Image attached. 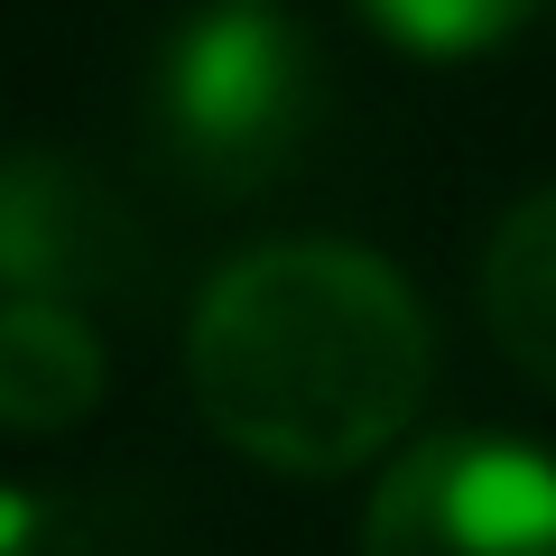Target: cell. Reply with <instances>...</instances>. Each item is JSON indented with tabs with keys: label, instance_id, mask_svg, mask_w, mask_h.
I'll return each instance as SVG.
<instances>
[{
	"label": "cell",
	"instance_id": "1",
	"mask_svg": "<svg viewBox=\"0 0 556 556\" xmlns=\"http://www.w3.org/2000/svg\"><path fill=\"white\" fill-rule=\"evenodd\" d=\"M427 371V306L353 241H269L232 260L186 325V390L204 427L232 455L306 482L390 455Z\"/></svg>",
	"mask_w": 556,
	"mask_h": 556
},
{
	"label": "cell",
	"instance_id": "2",
	"mask_svg": "<svg viewBox=\"0 0 556 556\" xmlns=\"http://www.w3.org/2000/svg\"><path fill=\"white\" fill-rule=\"evenodd\" d=\"M316 38L278 20L269 0H214L167 38L149 112H159L167 159L204 186H260L306 149L316 130Z\"/></svg>",
	"mask_w": 556,
	"mask_h": 556
},
{
	"label": "cell",
	"instance_id": "3",
	"mask_svg": "<svg viewBox=\"0 0 556 556\" xmlns=\"http://www.w3.org/2000/svg\"><path fill=\"white\" fill-rule=\"evenodd\" d=\"M362 556H556V455L492 427L408 445L362 510Z\"/></svg>",
	"mask_w": 556,
	"mask_h": 556
},
{
	"label": "cell",
	"instance_id": "4",
	"mask_svg": "<svg viewBox=\"0 0 556 556\" xmlns=\"http://www.w3.org/2000/svg\"><path fill=\"white\" fill-rule=\"evenodd\" d=\"M102 408V334L84 306L56 298H0V427L65 437Z\"/></svg>",
	"mask_w": 556,
	"mask_h": 556
},
{
	"label": "cell",
	"instance_id": "5",
	"mask_svg": "<svg viewBox=\"0 0 556 556\" xmlns=\"http://www.w3.org/2000/svg\"><path fill=\"white\" fill-rule=\"evenodd\" d=\"M112 223L84 214L75 177L47 159H10L0 167V278L10 298H56L75 306V288H93L112 269Z\"/></svg>",
	"mask_w": 556,
	"mask_h": 556
},
{
	"label": "cell",
	"instance_id": "6",
	"mask_svg": "<svg viewBox=\"0 0 556 556\" xmlns=\"http://www.w3.org/2000/svg\"><path fill=\"white\" fill-rule=\"evenodd\" d=\"M482 316H492L501 353L556 390V186L501 214L492 251H482Z\"/></svg>",
	"mask_w": 556,
	"mask_h": 556
},
{
	"label": "cell",
	"instance_id": "7",
	"mask_svg": "<svg viewBox=\"0 0 556 556\" xmlns=\"http://www.w3.org/2000/svg\"><path fill=\"white\" fill-rule=\"evenodd\" d=\"M353 10H362L390 47L445 65V56H482V47H501L538 0H353Z\"/></svg>",
	"mask_w": 556,
	"mask_h": 556
}]
</instances>
